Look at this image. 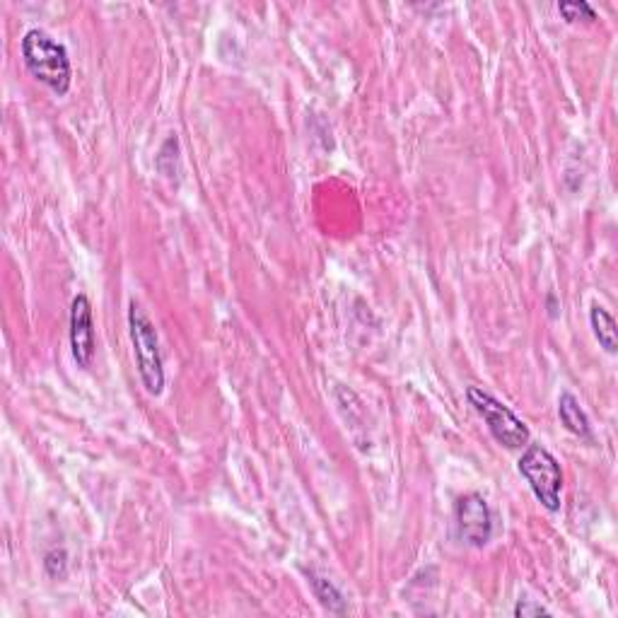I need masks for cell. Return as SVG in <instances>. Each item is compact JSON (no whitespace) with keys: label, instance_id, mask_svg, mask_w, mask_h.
Returning a JSON list of instances; mask_svg holds the SVG:
<instances>
[{"label":"cell","instance_id":"obj_8","mask_svg":"<svg viewBox=\"0 0 618 618\" xmlns=\"http://www.w3.org/2000/svg\"><path fill=\"white\" fill-rule=\"evenodd\" d=\"M590 324L599 346H602L609 355H614L618 351V334H616V322L609 314V309H604L602 305H592Z\"/></svg>","mask_w":618,"mask_h":618},{"label":"cell","instance_id":"obj_11","mask_svg":"<svg viewBox=\"0 0 618 618\" xmlns=\"http://www.w3.org/2000/svg\"><path fill=\"white\" fill-rule=\"evenodd\" d=\"M44 570L49 573V577H66L68 573V556L63 548H54V551L46 553L44 558Z\"/></svg>","mask_w":618,"mask_h":618},{"label":"cell","instance_id":"obj_5","mask_svg":"<svg viewBox=\"0 0 618 618\" xmlns=\"http://www.w3.org/2000/svg\"><path fill=\"white\" fill-rule=\"evenodd\" d=\"M454 529L459 541L471 548H483L493 539V515L481 493H466L454 505Z\"/></svg>","mask_w":618,"mask_h":618},{"label":"cell","instance_id":"obj_6","mask_svg":"<svg viewBox=\"0 0 618 618\" xmlns=\"http://www.w3.org/2000/svg\"><path fill=\"white\" fill-rule=\"evenodd\" d=\"M71 351L78 367L92 365L95 358V324H92V305L87 295H75L71 305Z\"/></svg>","mask_w":618,"mask_h":618},{"label":"cell","instance_id":"obj_3","mask_svg":"<svg viewBox=\"0 0 618 618\" xmlns=\"http://www.w3.org/2000/svg\"><path fill=\"white\" fill-rule=\"evenodd\" d=\"M517 469L529 483L532 493L548 512L561 510V493H563V471L558 459L553 457L546 447L527 445L524 447Z\"/></svg>","mask_w":618,"mask_h":618},{"label":"cell","instance_id":"obj_10","mask_svg":"<svg viewBox=\"0 0 618 618\" xmlns=\"http://www.w3.org/2000/svg\"><path fill=\"white\" fill-rule=\"evenodd\" d=\"M558 13H561L568 22H592L597 13L587 0H575V3H558Z\"/></svg>","mask_w":618,"mask_h":618},{"label":"cell","instance_id":"obj_7","mask_svg":"<svg viewBox=\"0 0 618 618\" xmlns=\"http://www.w3.org/2000/svg\"><path fill=\"white\" fill-rule=\"evenodd\" d=\"M558 416H561L563 425L570 430V433L590 440L592 437L590 418H587V413L582 411L580 401L575 399V394H570V392L561 394V399H558Z\"/></svg>","mask_w":618,"mask_h":618},{"label":"cell","instance_id":"obj_1","mask_svg":"<svg viewBox=\"0 0 618 618\" xmlns=\"http://www.w3.org/2000/svg\"><path fill=\"white\" fill-rule=\"evenodd\" d=\"M22 61H25L27 71L44 83L56 95H66L71 90L73 68L71 58H68L66 46L58 44L51 34L44 29H29L22 37Z\"/></svg>","mask_w":618,"mask_h":618},{"label":"cell","instance_id":"obj_9","mask_svg":"<svg viewBox=\"0 0 618 618\" xmlns=\"http://www.w3.org/2000/svg\"><path fill=\"white\" fill-rule=\"evenodd\" d=\"M307 577H309V585H312V590H314V597L319 599V604H322L326 611H331V614H346L348 611L346 599H343V594L338 592L336 587L326 580V577L317 575L314 570H309Z\"/></svg>","mask_w":618,"mask_h":618},{"label":"cell","instance_id":"obj_2","mask_svg":"<svg viewBox=\"0 0 618 618\" xmlns=\"http://www.w3.org/2000/svg\"><path fill=\"white\" fill-rule=\"evenodd\" d=\"M128 331H131L133 353H136L138 372L145 392L150 396H160L165 389V367H162L160 338L148 312L141 307V302L131 300L128 305Z\"/></svg>","mask_w":618,"mask_h":618},{"label":"cell","instance_id":"obj_4","mask_svg":"<svg viewBox=\"0 0 618 618\" xmlns=\"http://www.w3.org/2000/svg\"><path fill=\"white\" fill-rule=\"evenodd\" d=\"M466 399L474 406V411L483 418L491 430V435L500 445L507 450H522L529 445V428L522 418H517V413L510 406H505L503 401L495 399L493 394L483 392L481 387H469L466 389Z\"/></svg>","mask_w":618,"mask_h":618},{"label":"cell","instance_id":"obj_12","mask_svg":"<svg viewBox=\"0 0 618 618\" xmlns=\"http://www.w3.org/2000/svg\"><path fill=\"white\" fill-rule=\"evenodd\" d=\"M512 614H515L517 618H529V616H548L551 611H548L546 606L532 602V599H522V602H517Z\"/></svg>","mask_w":618,"mask_h":618}]
</instances>
